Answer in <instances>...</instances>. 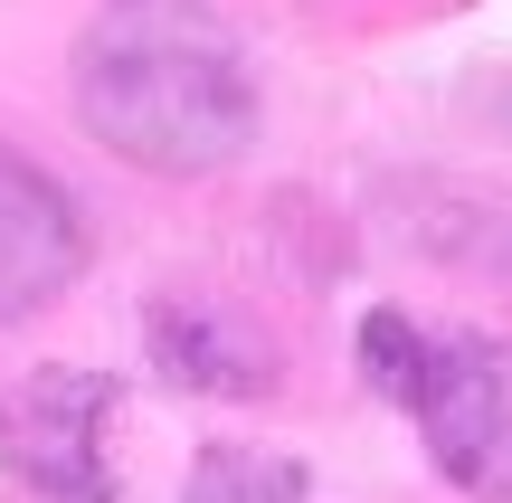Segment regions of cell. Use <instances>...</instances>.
<instances>
[{
    "mask_svg": "<svg viewBox=\"0 0 512 503\" xmlns=\"http://www.w3.org/2000/svg\"><path fill=\"white\" fill-rule=\"evenodd\" d=\"M76 124L133 171L209 181L256 143V76L209 0H105L76 38Z\"/></svg>",
    "mask_w": 512,
    "mask_h": 503,
    "instance_id": "6da1fadb",
    "label": "cell"
},
{
    "mask_svg": "<svg viewBox=\"0 0 512 503\" xmlns=\"http://www.w3.org/2000/svg\"><path fill=\"white\" fill-rule=\"evenodd\" d=\"M361 380L418 418L427 456L456 494L512 503V342L494 333H427L399 304L361 323Z\"/></svg>",
    "mask_w": 512,
    "mask_h": 503,
    "instance_id": "7a4b0ae2",
    "label": "cell"
},
{
    "mask_svg": "<svg viewBox=\"0 0 512 503\" xmlns=\"http://www.w3.org/2000/svg\"><path fill=\"white\" fill-rule=\"evenodd\" d=\"M114 390L105 371H29L0 390V475L48 503H114Z\"/></svg>",
    "mask_w": 512,
    "mask_h": 503,
    "instance_id": "3957f363",
    "label": "cell"
},
{
    "mask_svg": "<svg viewBox=\"0 0 512 503\" xmlns=\"http://www.w3.org/2000/svg\"><path fill=\"white\" fill-rule=\"evenodd\" d=\"M143 342H152V371L171 390H200V399H266L275 371H285L266 323L247 304H228V295H200V285L152 295L143 304Z\"/></svg>",
    "mask_w": 512,
    "mask_h": 503,
    "instance_id": "277c9868",
    "label": "cell"
},
{
    "mask_svg": "<svg viewBox=\"0 0 512 503\" xmlns=\"http://www.w3.org/2000/svg\"><path fill=\"white\" fill-rule=\"evenodd\" d=\"M76 276H86V219H76V200L29 152L0 143V323L48 314Z\"/></svg>",
    "mask_w": 512,
    "mask_h": 503,
    "instance_id": "5b68a950",
    "label": "cell"
},
{
    "mask_svg": "<svg viewBox=\"0 0 512 503\" xmlns=\"http://www.w3.org/2000/svg\"><path fill=\"white\" fill-rule=\"evenodd\" d=\"M304 494H313L304 456L256 447V437H219V447H200L190 475H181V503H304Z\"/></svg>",
    "mask_w": 512,
    "mask_h": 503,
    "instance_id": "8992f818",
    "label": "cell"
}]
</instances>
